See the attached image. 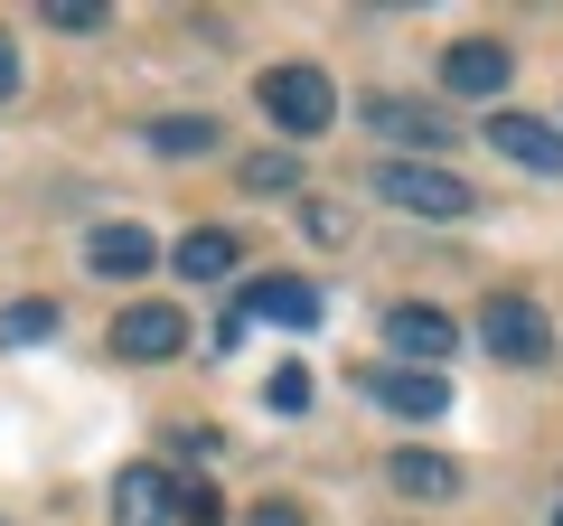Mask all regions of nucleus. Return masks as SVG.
<instances>
[{
  "instance_id": "13",
  "label": "nucleus",
  "mask_w": 563,
  "mask_h": 526,
  "mask_svg": "<svg viewBox=\"0 0 563 526\" xmlns=\"http://www.w3.org/2000/svg\"><path fill=\"white\" fill-rule=\"evenodd\" d=\"M169 263H179V283H225V273L244 263V244L225 235V226H188V235L169 244Z\"/></svg>"
},
{
  "instance_id": "7",
  "label": "nucleus",
  "mask_w": 563,
  "mask_h": 526,
  "mask_svg": "<svg viewBox=\"0 0 563 526\" xmlns=\"http://www.w3.org/2000/svg\"><path fill=\"white\" fill-rule=\"evenodd\" d=\"M507 76H517V57H507L498 39H461V47H442V85H451V95H470V103H488V113H498Z\"/></svg>"
},
{
  "instance_id": "15",
  "label": "nucleus",
  "mask_w": 563,
  "mask_h": 526,
  "mask_svg": "<svg viewBox=\"0 0 563 526\" xmlns=\"http://www.w3.org/2000/svg\"><path fill=\"white\" fill-rule=\"evenodd\" d=\"M151 151H169V161L188 151V161H198V151H217V122H207V113H161V122H151Z\"/></svg>"
},
{
  "instance_id": "1",
  "label": "nucleus",
  "mask_w": 563,
  "mask_h": 526,
  "mask_svg": "<svg viewBox=\"0 0 563 526\" xmlns=\"http://www.w3.org/2000/svg\"><path fill=\"white\" fill-rule=\"evenodd\" d=\"M254 95H263V113H273L282 132H291V142H320L329 122H339V85H329L310 57H291V66H263V85H254Z\"/></svg>"
},
{
  "instance_id": "20",
  "label": "nucleus",
  "mask_w": 563,
  "mask_h": 526,
  "mask_svg": "<svg viewBox=\"0 0 563 526\" xmlns=\"http://www.w3.org/2000/svg\"><path fill=\"white\" fill-rule=\"evenodd\" d=\"M47 29H103V10H95V0H57V10H47Z\"/></svg>"
},
{
  "instance_id": "17",
  "label": "nucleus",
  "mask_w": 563,
  "mask_h": 526,
  "mask_svg": "<svg viewBox=\"0 0 563 526\" xmlns=\"http://www.w3.org/2000/svg\"><path fill=\"white\" fill-rule=\"evenodd\" d=\"M244 188H254V198H291V188H301V161H291V151H254V161H244Z\"/></svg>"
},
{
  "instance_id": "16",
  "label": "nucleus",
  "mask_w": 563,
  "mask_h": 526,
  "mask_svg": "<svg viewBox=\"0 0 563 526\" xmlns=\"http://www.w3.org/2000/svg\"><path fill=\"white\" fill-rule=\"evenodd\" d=\"M57 339V302H10L0 310V348H38Z\"/></svg>"
},
{
  "instance_id": "6",
  "label": "nucleus",
  "mask_w": 563,
  "mask_h": 526,
  "mask_svg": "<svg viewBox=\"0 0 563 526\" xmlns=\"http://www.w3.org/2000/svg\"><path fill=\"white\" fill-rule=\"evenodd\" d=\"M488 151H507L517 169H536V179H563V132L536 113H517V103H498L488 113Z\"/></svg>"
},
{
  "instance_id": "22",
  "label": "nucleus",
  "mask_w": 563,
  "mask_h": 526,
  "mask_svg": "<svg viewBox=\"0 0 563 526\" xmlns=\"http://www.w3.org/2000/svg\"><path fill=\"white\" fill-rule=\"evenodd\" d=\"M10 95H20V47L0 39V103H10Z\"/></svg>"
},
{
  "instance_id": "23",
  "label": "nucleus",
  "mask_w": 563,
  "mask_h": 526,
  "mask_svg": "<svg viewBox=\"0 0 563 526\" xmlns=\"http://www.w3.org/2000/svg\"><path fill=\"white\" fill-rule=\"evenodd\" d=\"M554 526H563V517H554Z\"/></svg>"
},
{
  "instance_id": "4",
  "label": "nucleus",
  "mask_w": 563,
  "mask_h": 526,
  "mask_svg": "<svg viewBox=\"0 0 563 526\" xmlns=\"http://www.w3.org/2000/svg\"><path fill=\"white\" fill-rule=\"evenodd\" d=\"M479 348L498 366H544L554 358V320H544L526 292H498V302H479Z\"/></svg>"
},
{
  "instance_id": "12",
  "label": "nucleus",
  "mask_w": 563,
  "mask_h": 526,
  "mask_svg": "<svg viewBox=\"0 0 563 526\" xmlns=\"http://www.w3.org/2000/svg\"><path fill=\"white\" fill-rule=\"evenodd\" d=\"M376 395H385V414H404V424H442L451 414V385L432 376V366H385Z\"/></svg>"
},
{
  "instance_id": "11",
  "label": "nucleus",
  "mask_w": 563,
  "mask_h": 526,
  "mask_svg": "<svg viewBox=\"0 0 563 526\" xmlns=\"http://www.w3.org/2000/svg\"><path fill=\"white\" fill-rule=\"evenodd\" d=\"M385 339H395V358H451L461 348V329H451V310H432V302H395L385 310Z\"/></svg>"
},
{
  "instance_id": "2",
  "label": "nucleus",
  "mask_w": 563,
  "mask_h": 526,
  "mask_svg": "<svg viewBox=\"0 0 563 526\" xmlns=\"http://www.w3.org/2000/svg\"><path fill=\"white\" fill-rule=\"evenodd\" d=\"M376 198L404 207V217L451 226V217H470V207H479V188H470L461 169H442V161H385V169H376Z\"/></svg>"
},
{
  "instance_id": "10",
  "label": "nucleus",
  "mask_w": 563,
  "mask_h": 526,
  "mask_svg": "<svg viewBox=\"0 0 563 526\" xmlns=\"http://www.w3.org/2000/svg\"><path fill=\"white\" fill-rule=\"evenodd\" d=\"M385 480H395V498H422V507L461 498V461H451V451H422V442H404L395 461H385Z\"/></svg>"
},
{
  "instance_id": "21",
  "label": "nucleus",
  "mask_w": 563,
  "mask_h": 526,
  "mask_svg": "<svg viewBox=\"0 0 563 526\" xmlns=\"http://www.w3.org/2000/svg\"><path fill=\"white\" fill-rule=\"evenodd\" d=\"M244 526H310V517H301V498H263Z\"/></svg>"
},
{
  "instance_id": "3",
  "label": "nucleus",
  "mask_w": 563,
  "mask_h": 526,
  "mask_svg": "<svg viewBox=\"0 0 563 526\" xmlns=\"http://www.w3.org/2000/svg\"><path fill=\"white\" fill-rule=\"evenodd\" d=\"M103 358H122V366H169V358H188V310H179V302H132V310H113Z\"/></svg>"
},
{
  "instance_id": "5",
  "label": "nucleus",
  "mask_w": 563,
  "mask_h": 526,
  "mask_svg": "<svg viewBox=\"0 0 563 526\" xmlns=\"http://www.w3.org/2000/svg\"><path fill=\"white\" fill-rule=\"evenodd\" d=\"M366 122H376V132L404 151V161H432V151H451V142H461V132H451V122L432 113V103H404V95H366Z\"/></svg>"
},
{
  "instance_id": "14",
  "label": "nucleus",
  "mask_w": 563,
  "mask_h": 526,
  "mask_svg": "<svg viewBox=\"0 0 563 526\" xmlns=\"http://www.w3.org/2000/svg\"><path fill=\"white\" fill-rule=\"evenodd\" d=\"M85 263H95L103 283H132V273H151V235L141 226H95L85 235Z\"/></svg>"
},
{
  "instance_id": "8",
  "label": "nucleus",
  "mask_w": 563,
  "mask_h": 526,
  "mask_svg": "<svg viewBox=\"0 0 563 526\" xmlns=\"http://www.w3.org/2000/svg\"><path fill=\"white\" fill-rule=\"evenodd\" d=\"M235 320H273V329H320V292L301 273H263L235 292Z\"/></svg>"
},
{
  "instance_id": "9",
  "label": "nucleus",
  "mask_w": 563,
  "mask_h": 526,
  "mask_svg": "<svg viewBox=\"0 0 563 526\" xmlns=\"http://www.w3.org/2000/svg\"><path fill=\"white\" fill-rule=\"evenodd\" d=\"M169 517H179V480L161 461L113 470V526H169Z\"/></svg>"
},
{
  "instance_id": "19",
  "label": "nucleus",
  "mask_w": 563,
  "mask_h": 526,
  "mask_svg": "<svg viewBox=\"0 0 563 526\" xmlns=\"http://www.w3.org/2000/svg\"><path fill=\"white\" fill-rule=\"evenodd\" d=\"M273 405H282V414L310 405V376H301V366H282V376H273Z\"/></svg>"
},
{
  "instance_id": "18",
  "label": "nucleus",
  "mask_w": 563,
  "mask_h": 526,
  "mask_svg": "<svg viewBox=\"0 0 563 526\" xmlns=\"http://www.w3.org/2000/svg\"><path fill=\"white\" fill-rule=\"evenodd\" d=\"M179 526H225V498H217L207 480H188V489H179Z\"/></svg>"
}]
</instances>
